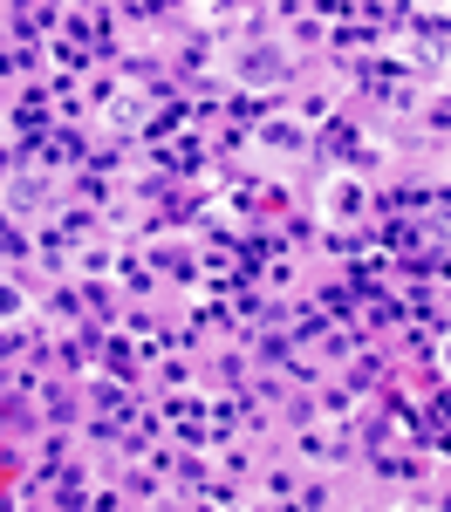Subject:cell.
I'll return each instance as SVG.
<instances>
[{
  "instance_id": "7a4b0ae2",
  "label": "cell",
  "mask_w": 451,
  "mask_h": 512,
  "mask_svg": "<svg viewBox=\"0 0 451 512\" xmlns=\"http://www.w3.org/2000/svg\"><path fill=\"white\" fill-rule=\"evenodd\" d=\"M445 369H451V342H445Z\"/></svg>"
},
{
  "instance_id": "6da1fadb",
  "label": "cell",
  "mask_w": 451,
  "mask_h": 512,
  "mask_svg": "<svg viewBox=\"0 0 451 512\" xmlns=\"http://www.w3.org/2000/svg\"><path fill=\"white\" fill-rule=\"evenodd\" d=\"M21 308H28V301H21V287H0V315L14 321V315H21Z\"/></svg>"
}]
</instances>
